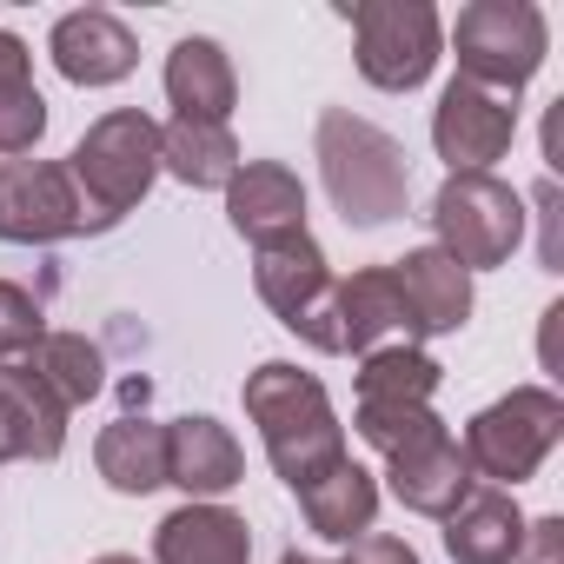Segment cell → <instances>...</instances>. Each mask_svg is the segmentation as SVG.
I'll return each mask as SVG.
<instances>
[{
  "label": "cell",
  "instance_id": "obj_1",
  "mask_svg": "<svg viewBox=\"0 0 564 564\" xmlns=\"http://www.w3.org/2000/svg\"><path fill=\"white\" fill-rule=\"evenodd\" d=\"M246 419L259 425L272 471L286 478L293 491L313 485L326 465L346 458V425H339L326 386H319L313 372L286 366V359H272V366H259V372L246 379Z\"/></svg>",
  "mask_w": 564,
  "mask_h": 564
},
{
  "label": "cell",
  "instance_id": "obj_2",
  "mask_svg": "<svg viewBox=\"0 0 564 564\" xmlns=\"http://www.w3.org/2000/svg\"><path fill=\"white\" fill-rule=\"evenodd\" d=\"M67 180L80 193V232H113L160 180V120L140 107L100 113L67 153Z\"/></svg>",
  "mask_w": 564,
  "mask_h": 564
},
{
  "label": "cell",
  "instance_id": "obj_3",
  "mask_svg": "<svg viewBox=\"0 0 564 564\" xmlns=\"http://www.w3.org/2000/svg\"><path fill=\"white\" fill-rule=\"evenodd\" d=\"M319 173H326V193H333L346 226H386L412 199L405 147L386 127L359 120L352 107H326L319 113Z\"/></svg>",
  "mask_w": 564,
  "mask_h": 564
},
{
  "label": "cell",
  "instance_id": "obj_4",
  "mask_svg": "<svg viewBox=\"0 0 564 564\" xmlns=\"http://www.w3.org/2000/svg\"><path fill=\"white\" fill-rule=\"evenodd\" d=\"M252 279H259V300L279 313V326L300 333L313 352H346V319H339V279L319 252L313 232H286L259 246L252 259Z\"/></svg>",
  "mask_w": 564,
  "mask_h": 564
},
{
  "label": "cell",
  "instance_id": "obj_5",
  "mask_svg": "<svg viewBox=\"0 0 564 564\" xmlns=\"http://www.w3.org/2000/svg\"><path fill=\"white\" fill-rule=\"evenodd\" d=\"M557 438H564V399L544 392V386H518V392H505L498 405H485L465 425L458 452H465L471 478H491L498 491H511L551 458Z\"/></svg>",
  "mask_w": 564,
  "mask_h": 564
},
{
  "label": "cell",
  "instance_id": "obj_6",
  "mask_svg": "<svg viewBox=\"0 0 564 564\" xmlns=\"http://www.w3.org/2000/svg\"><path fill=\"white\" fill-rule=\"evenodd\" d=\"M458 41V80L485 87V94H518L538 67H544V47H551V28L531 0H471L452 28Z\"/></svg>",
  "mask_w": 564,
  "mask_h": 564
},
{
  "label": "cell",
  "instance_id": "obj_7",
  "mask_svg": "<svg viewBox=\"0 0 564 564\" xmlns=\"http://www.w3.org/2000/svg\"><path fill=\"white\" fill-rule=\"evenodd\" d=\"M432 232H438V252H452L465 272L505 265L524 239V193L505 186L498 173H445L432 199Z\"/></svg>",
  "mask_w": 564,
  "mask_h": 564
},
{
  "label": "cell",
  "instance_id": "obj_8",
  "mask_svg": "<svg viewBox=\"0 0 564 564\" xmlns=\"http://www.w3.org/2000/svg\"><path fill=\"white\" fill-rule=\"evenodd\" d=\"M352 41H359V74L386 94H412L432 80L445 28L432 0H359L352 8Z\"/></svg>",
  "mask_w": 564,
  "mask_h": 564
},
{
  "label": "cell",
  "instance_id": "obj_9",
  "mask_svg": "<svg viewBox=\"0 0 564 564\" xmlns=\"http://www.w3.org/2000/svg\"><path fill=\"white\" fill-rule=\"evenodd\" d=\"M80 232V193L54 160H0V239L54 246Z\"/></svg>",
  "mask_w": 564,
  "mask_h": 564
},
{
  "label": "cell",
  "instance_id": "obj_10",
  "mask_svg": "<svg viewBox=\"0 0 564 564\" xmlns=\"http://www.w3.org/2000/svg\"><path fill=\"white\" fill-rule=\"evenodd\" d=\"M518 140V107L505 94H485L471 80H452L438 94V113H432V147L452 173H485L491 160H505Z\"/></svg>",
  "mask_w": 564,
  "mask_h": 564
},
{
  "label": "cell",
  "instance_id": "obj_11",
  "mask_svg": "<svg viewBox=\"0 0 564 564\" xmlns=\"http://www.w3.org/2000/svg\"><path fill=\"white\" fill-rule=\"evenodd\" d=\"M226 219L252 246L306 232V186H300V173L279 166V160H239V173L226 180Z\"/></svg>",
  "mask_w": 564,
  "mask_h": 564
},
{
  "label": "cell",
  "instance_id": "obj_12",
  "mask_svg": "<svg viewBox=\"0 0 564 564\" xmlns=\"http://www.w3.org/2000/svg\"><path fill=\"white\" fill-rule=\"evenodd\" d=\"M386 272H392V286H399V300H405V313H412V333H419V339L458 333V326L471 319V272H465L452 252L419 246V252L392 259Z\"/></svg>",
  "mask_w": 564,
  "mask_h": 564
},
{
  "label": "cell",
  "instance_id": "obj_13",
  "mask_svg": "<svg viewBox=\"0 0 564 564\" xmlns=\"http://www.w3.org/2000/svg\"><path fill=\"white\" fill-rule=\"evenodd\" d=\"M239 478H246V452H239V438L219 419L186 412V419L166 425V485H180L186 505H213Z\"/></svg>",
  "mask_w": 564,
  "mask_h": 564
},
{
  "label": "cell",
  "instance_id": "obj_14",
  "mask_svg": "<svg viewBox=\"0 0 564 564\" xmlns=\"http://www.w3.org/2000/svg\"><path fill=\"white\" fill-rule=\"evenodd\" d=\"M54 67L74 80V87H113L140 67V41L120 14L107 8H80V14H61L54 21Z\"/></svg>",
  "mask_w": 564,
  "mask_h": 564
},
{
  "label": "cell",
  "instance_id": "obj_15",
  "mask_svg": "<svg viewBox=\"0 0 564 564\" xmlns=\"http://www.w3.org/2000/svg\"><path fill=\"white\" fill-rule=\"evenodd\" d=\"M386 478H392V498H399L405 511H419V518H452V505L478 485L471 465H465V452H458V438H452L445 425L425 432L419 445L392 452V458H386Z\"/></svg>",
  "mask_w": 564,
  "mask_h": 564
},
{
  "label": "cell",
  "instance_id": "obj_16",
  "mask_svg": "<svg viewBox=\"0 0 564 564\" xmlns=\"http://www.w3.org/2000/svg\"><path fill=\"white\" fill-rule=\"evenodd\" d=\"M67 452V405L14 359L0 366V465L14 458H61Z\"/></svg>",
  "mask_w": 564,
  "mask_h": 564
},
{
  "label": "cell",
  "instance_id": "obj_17",
  "mask_svg": "<svg viewBox=\"0 0 564 564\" xmlns=\"http://www.w3.org/2000/svg\"><path fill=\"white\" fill-rule=\"evenodd\" d=\"M166 100L180 107L173 120H213V127H226V113L239 107V74H232L226 47L206 41V34L173 41V54H166Z\"/></svg>",
  "mask_w": 564,
  "mask_h": 564
},
{
  "label": "cell",
  "instance_id": "obj_18",
  "mask_svg": "<svg viewBox=\"0 0 564 564\" xmlns=\"http://www.w3.org/2000/svg\"><path fill=\"white\" fill-rule=\"evenodd\" d=\"M518 544H524V511H518V498L498 491V485H471V491L452 505V518H445V551H452V564H511Z\"/></svg>",
  "mask_w": 564,
  "mask_h": 564
},
{
  "label": "cell",
  "instance_id": "obj_19",
  "mask_svg": "<svg viewBox=\"0 0 564 564\" xmlns=\"http://www.w3.org/2000/svg\"><path fill=\"white\" fill-rule=\"evenodd\" d=\"M160 564H252V531L226 505H180L153 531Z\"/></svg>",
  "mask_w": 564,
  "mask_h": 564
},
{
  "label": "cell",
  "instance_id": "obj_20",
  "mask_svg": "<svg viewBox=\"0 0 564 564\" xmlns=\"http://www.w3.org/2000/svg\"><path fill=\"white\" fill-rule=\"evenodd\" d=\"M339 319H346V352H379V346H419L412 313L392 286L386 265H366L352 279H339Z\"/></svg>",
  "mask_w": 564,
  "mask_h": 564
},
{
  "label": "cell",
  "instance_id": "obj_21",
  "mask_svg": "<svg viewBox=\"0 0 564 564\" xmlns=\"http://www.w3.org/2000/svg\"><path fill=\"white\" fill-rule=\"evenodd\" d=\"M293 498H300L306 524H313L319 538H333V544L366 538V531H372V518H379V485H372V471H366V465H352V452H346L339 465H326L313 485H300Z\"/></svg>",
  "mask_w": 564,
  "mask_h": 564
},
{
  "label": "cell",
  "instance_id": "obj_22",
  "mask_svg": "<svg viewBox=\"0 0 564 564\" xmlns=\"http://www.w3.org/2000/svg\"><path fill=\"white\" fill-rule=\"evenodd\" d=\"M94 465H100V478H107L120 498L160 491V485H166V425L147 419V412L113 419V425L100 432V445H94Z\"/></svg>",
  "mask_w": 564,
  "mask_h": 564
},
{
  "label": "cell",
  "instance_id": "obj_23",
  "mask_svg": "<svg viewBox=\"0 0 564 564\" xmlns=\"http://www.w3.org/2000/svg\"><path fill=\"white\" fill-rule=\"evenodd\" d=\"M438 359L419 346H379L359 359V412H412L438 392Z\"/></svg>",
  "mask_w": 564,
  "mask_h": 564
},
{
  "label": "cell",
  "instance_id": "obj_24",
  "mask_svg": "<svg viewBox=\"0 0 564 564\" xmlns=\"http://www.w3.org/2000/svg\"><path fill=\"white\" fill-rule=\"evenodd\" d=\"M160 173H173L180 186H219L239 173V140L232 127H213V120H173L160 127Z\"/></svg>",
  "mask_w": 564,
  "mask_h": 564
},
{
  "label": "cell",
  "instance_id": "obj_25",
  "mask_svg": "<svg viewBox=\"0 0 564 564\" xmlns=\"http://www.w3.org/2000/svg\"><path fill=\"white\" fill-rule=\"evenodd\" d=\"M21 366L74 412V405H87L100 386H107V359H100V346H87L80 333H41L28 352H21Z\"/></svg>",
  "mask_w": 564,
  "mask_h": 564
},
{
  "label": "cell",
  "instance_id": "obj_26",
  "mask_svg": "<svg viewBox=\"0 0 564 564\" xmlns=\"http://www.w3.org/2000/svg\"><path fill=\"white\" fill-rule=\"evenodd\" d=\"M47 133V100H41V87L34 80H21V87H0V153H28L34 140Z\"/></svg>",
  "mask_w": 564,
  "mask_h": 564
},
{
  "label": "cell",
  "instance_id": "obj_27",
  "mask_svg": "<svg viewBox=\"0 0 564 564\" xmlns=\"http://www.w3.org/2000/svg\"><path fill=\"white\" fill-rule=\"evenodd\" d=\"M41 333H47L41 300H34L28 286H14V279H0V366H14Z\"/></svg>",
  "mask_w": 564,
  "mask_h": 564
},
{
  "label": "cell",
  "instance_id": "obj_28",
  "mask_svg": "<svg viewBox=\"0 0 564 564\" xmlns=\"http://www.w3.org/2000/svg\"><path fill=\"white\" fill-rule=\"evenodd\" d=\"M352 425H359V438H366L372 452H386V458H392V452H405V445H419L425 432H438L445 419H438L432 405H412V412H359Z\"/></svg>",
  "mask_w": 564,
  "mask_h": 564
},
{
  "label": "cell",
  "instance_id": "obj_29",
  "mask_svg": "<svg viewBox=\"0 0 564 564\" xmlns=\"http://www.w3.org/2000/svg\"><path fill=\"white\" fill-rule=\"evenodd\" d=\"M339 564H419V551H412L405 538H392V531H366V538L346 544Z\"/></svg>",
  "mask_w": 564,
  "mask_h": 564
},
{
  "label": "cell",
  "instance_id": "obj_30",
  "mask_svg": "<svg viewBox=\"0 0 564 564\" xmlns=\"http://www.w3.org/2000/svg\"><path fill=\"white\" fill-rule=\"evenodd\" d=\"M518 557H524V564H564V518H538V524H524Z\"/></svg>",
  "mask_w": 564,
  "mask_h": 564
},
{
  "label": "cell",
  "instance_id": "obj_31",
  "mask_svg": "<svg viewBox=\"0 0 564 564\" xmlns=\"http://www.w3.org/2000/svg\"><path fill=\"white\" fill-rule=\"evenodd\" d=\"M21 80H34V54H28L21 34L0 28V87H21Z\"/></svg>",
  "mask_w": 564,
  "mask_h": 564
},
{
  "label": "cell",
  "instance_id": "obj_32",
  "mask_svg": "<svg viewBox=\"0 0 564 564\" xmlns=\"http://www.w3.org/2000/svg\"><path fill=\"white\" fill-rule=\"evenodd\" d=\"M94 564H140V557H127V551H107V557H94Z\"/></svg>",
  "mask_w": 564,
  "mask_h": 564
},
{
  "label": "cell",
  "instance_id": "obj_33",
  "mask_svg": "<svg viewBox=\"0 0 564 564\" xmlns=\"http://www.w3.org/2000/svg\"><path fill=\"white\" fill-rule=\"evenodd\" d=\"M279 564H319V557H300V551H286V557H279Z\"/></svg>",
  "mask_w": 564,
  "mask_h": 564
}]
</instances>
